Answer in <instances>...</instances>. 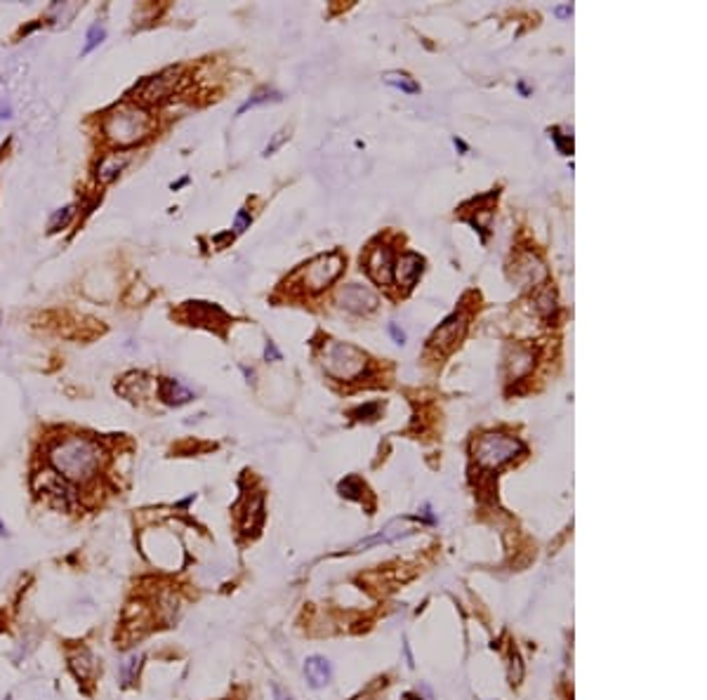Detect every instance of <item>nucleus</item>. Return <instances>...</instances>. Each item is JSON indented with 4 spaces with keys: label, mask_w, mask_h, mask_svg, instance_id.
Wrapping results in <instances>:
<instances>
[{
    "label": "nucleus",
    "mask_w": 707,
    "mask_h": 700,
    "mask_svg": "<svg viewBox=\"0 0 707 700\" xmlns=\"http://www.w3.org/2000/svg\"><path fill=\"white\" fill-rule=\"evenodd\" d=\"M50 467L69 483H88L104 462V448L90 436H64L50 448Z\"/></svg>",
    "instance_id": "obj_1"
},
{
    "label": "nucleus",
    "mask_w": 707,
    "mask_h": 700,
    "mask_svg": "<svg viewBox=\"0 0 707 700\" xmlns=\"http://www.w3.org/2000/svg\"><path fill=\"white\" fill-rule=\"evenodd\" d=\"M102 130L111 144L126 149L144 142L153 130V119L139 104L123 102L104 116Z\"/></svg>",
    "instance_id": "obj_2"
},
{
    "label": "nucleus",
    "mask_w": 707,
    "mask_h": 700,
    "mask_svg": "<svg viewBox=\"0 0 707 700\" xmlns=\"http://www.w3.org/2000/svg\"><path fill=\"white\" fill-rule=\"evenodd\" d=\"M370 358L354 344L330 340L324 347V370L337 382H356L368 373Z\"/></svg>",
    "instance_id": "obj_3"
},
{
    "label": "nucleus",
    "mask_w": 707,
    "mask_h": 700,
    "mask_svg": "<svg viewBox=\"0 0 707 700\" xmlns=\"http://www.w3.org/2000/svg\"><path fill=\"white\" fill-rule=\"evenodd\" d=\"M474 460L483 469H500L507 462H512L514 457H519L521 453H526V446L519 441L517 436L510 434H483L474 441Z\"/></svg>",
    "instance_id": "obj_4"
},
{
    "label": "nucleus",
    "mask_w": 707,
    "mask_h": 700,
    "mask_svg": "<svg viewBox=\"0 0 707 700\" xmlns=\"http://www.w3.org/2000/svg\"><path fill=\"white\" fill-rule=\"evenodd\" d=\"M344 264H347V259L342 257V252L319 255L300 269L302 288H305L307 293H321V290H326L330 283L337 281V276L342 274Z\"/></svg>",
    "instance_id": "obj_5"
},
{
    "label": "nucleus",
    "mask_w": 707,
    "mask_h": 700,
    "mask_svg": "<svg viewBox=\"0 0 707 700\" xmlns=\"http://www.w3.org/2000/svg\"><path fill=\"white\" fill-rule=\"evenodd\" d=\"M182 316L189 326H201L208 328V330L222 333L225 328L231 324L229 314L222 307L213 305V302H187L182 309Z\"/></svg>",
    "instance_id": "obj_6"
},
{
    "label": "nucleus",
    "mask_w": 707,
    "mask_h": 700,
    "mask_svg": "<svg viewBox=\"0 0 707 700\" xmlns=\"http://www.w3.org/2000/svg\"><path fill=\"white\" fill-rule=\"evenodd\" d=\"M464 333H467V314L455 312L453 316H448V319H446L436 330H434V335L429 337L427 347L434 351H439V354H448V351H453L457 344H460Z\"/></svg>",
    "instance_id": "obj_7"
},
{
    "label": "nucleus",
    "mask_w": 707,
    "mask_h": 700,
    "mask_svg": "<svg viewBox=\"0 0 707 700\" xmlns=\"http://www.w3.org/2000/svg\"><path fill=\"white\" fill-rule=\"evenodd\" d=\"M179 71L177 69H167L163 73H158V76H151V78H146L144 83L137 88V95L139 97H135L139 102V107H144V104H160V102H165L167 97L175 92L177 88V83H179Z\"/></svg>",
    "instance_id": "obj_8"
},
{
    "label": "nucleus",
    "mask_w": 707,
    "mask_h": 700,
    "mask_svg": "<svg viewBox=\"0 0 707 700\" xmlns=\"http://www.w3.org/2000/svg\"><path fill=\"white\" fill-rule=\"evenodd\" d=\"M365 274L373 278L380 286H392L394 283V252L387 245H375L365 255Z\"/></svg>",
    "instance_id": "obj_9"
},
{
    "label": "nucleus",
    "mask_w": 707,
    "mask_h": 700,
    "mask_svg": "<svg viewBox=\"0 0 707 700\" xmlns=\"http://www.w3.org/2000/svg\"><path fill=\"white\" fill-rule=\"evenodd\" d=\"M337 300L347 312L351 314H373L377 305H380V297H377L373 290L358 286V283H349L337 293Z\"/></svg>",
    "instance_id": "obj_10"
},
{
    "label": "nucleus",
    "mask_w": 707,
    "mask_h": 700,
    "mask_svg": "<svg viewBox=\"0 0 707 700\" xmlns=\"http://www.w3.org/2000/svg\"><path fill=\"white\" fill-rule=\"evenodd\" d=\"M423 271H425V259L420 255H415V252H406V255H401L399 262L394 264V276H396V281L406 288V293L418 283Z\"/></svg>",
    "instance_id": "obj_11"
},
{
    "label": "nucleus",
    "mask_w": 707,
    "mask_h": 700,
    "mask_svg": "<svg viewBox=\"0 0 707 700\" xmlns=\"http://www.w3.org/2000/svg\"><path fill=\"white\" fill-rule=\"evenodd\" d=\"M158 396H160V401L167 406H184L194 399V394H191L179 380H172V377H160Z\"/></svg>",
    "instance_id": "obj_12"
},
{
    "label": "nucleus",
    "mask_w": 707,
    "mask_h": 700,
    "mask_svg": "<svg viewBox=\"0 0 707 700\" xmlns=\"http://www.w3.org/2000/svg\"><path fill=\"white\" fill-rule=\"evenodd\" d=\"M305 677L309 681V686H314V689H324L328 681L333 679L330 662H328L326 658H321V655H312V658H307V662H305Z\"/></svg>",
    "instance_id": "obj_13"
},
{
    "label": "nucleus",
    "mask_w": 707,
    "mask_h": 700,
    "mask_svg": "<svg viewBox=\"0 0 707 700\" xmlns=\"http://www.w3.org/2000/svg\"><path fill=\"white\" fill-rule=\"evenodd\" d=\"M408 533H413V526H408L406 522H392L384 528L382 533H377V535L373 538H368V540H363V542H358L356 547V552L358 549H365V547H370V545H380V542H394V540H399V538L403 535H408Z\"/></svg>",
    "instance_id": "obj_14"
},
{
    "label": "nucleus",
    "mask_w": 707,
    "mask_h": 700,
    "mask_svg": "<svg viewBox=\"0 0 707 700\" xmlns=\"http://www.w3.org/2000/svg\"><path fill=\"white\" fill-rule=\"evenodd\" d=\"M535 363V349L531 347H514V354L510 358V375L512 377H524L533 370Z\"/></svg>",
    "instance_id": "obj_15"
},
{
    "label": "nucleus",
    "mask_w": 707,
    "mask_h": 700,
    "mask_svg": "<svg viewBox=\"0 0 707 700\" xmlns=\"http://www.w3.org/2000/svg\"><path fill=\"white\" fill-rule=\"evenodd\" d=\"M69 665H71V670L73 674L80 679V681H85V679H90L92 674H95V658H92V653L88 651V648H78L76 653H71L69 655Z\"/></svg>",
    "instance_id": "obj_16"
},
{
    "label": "nucleus",
    "mask_w": 707,
    "mask_h": 700,
    "mask_svg": "<svg viewBox=\"0 0 707 700\" xmlns=\"http://www.w3.org/2000/svg\"><path fill=\"white\" fill-rule=\"evenodd\" d=\"M262 522H264V498H262V493H257L255 498L248 503L245 519H243V533H257Z\"/></svg>",
    "instance_id": "obj_17"
},
{
    "label": "nucleus",
    "mask_w": 707,
    "mask_h": 700,
    "mask_svg": "<svg viewBox=\"0 0 707 700\" xmlns=\"http://www.w3.org/2000/svg\"><path fill=\"white\" fill-rule=\"evenodd\" d=\"M128 165V156H118V153H109L107 158H102V163H99V168H97V177L102 179V182H111L114 177H118V172H121L123 168Z\"/></svg>",
    "instance_id": "obj_18"
},
{
    "label": "nucleus",
    "mask_w": 707,
    "mask_h": 700,
    "mask_svg": "<svg viewBox=\"0 0 707 700\" xmlns=\"http://www.w3.org/2000/svg\"><path fill=\"white\" fill-rule=\"evenodd\" d=\"M519 271L521 274H526V281L533 283V286L547 278V269H545V266L538 262L533 255H524L519 259Z\"/></svg>",
    "instance_id": "obj_19"
},
{
    "label": "nucleus",
    "mask_w": 707,
    "mask_h": 700,
    "mask_svg": "<svg viewBox=\"0 0 707 700\" xmlns=\"http://www.w3.org/2000/svg\"><path fill=\"white\" fill-rule=\"evenodd\" d=\"M382 80L387 85H392V88L396 90H401V92H408V95H418L420 92V85L415 83V80L408 76V73H401V71H387L382 76Z\"/></svg>",
    "instance_id": "obj_20"
},
{
    "label": "nucleus",
    "mask_w": 707,
    "mask_h": 700,
    "mask_svg": "<svg viewBox=\"0 0 707 700\" xmlns=\"http://www.w3.org/2000/svg\"><path fill=\"white\" fill-rule=\"evenodd\" d=\"M139 667H142V655L139 653H130L128 658L121 662V670H118L123 684H126V686L132 684V681L137 679V674H139Z\"/></svg>",
    "instance_id": "obj_21"
},
{
    "label": "nucleus",
    "mask_w": 707,
    "mask_h": 700,
    "mask_svg": "<svg viewBox=\"0 0 707 700\" xmlns=\"http://www.w3.org/2000/svg\"><path fill=\"white\" fill-rule=\"evenodd\" d=\"M73 215H76V206H66V208L57 210V213L52 215V220H50V234H57V231H61V229L69 227Z\"/></svg>",
    "instance_id": "obj_22"
},
{
    "label": "nucleus",
    "mask_w": 707,
    "mask_h": 700,
    "mask_svg": "<svg viewBox=\"0 0 707 700\" xmlns=\"http://www.w3.org/2000/svg\"><path fill=\"white\" fill-rule=\"evenodd\" d=\"M278 99H281V95H278V92H269V90L257 92L255 97H250V99H248V102L243 104V107L238 109V116H241V114H245L248 109H255V107H259V104H266V102H278Z\"/></svg>",
    "instance_id": "obj_23"
},
{
    "label": "nucleus",
    "mask_w": 707,
    "mask_h": 700,
    "mask_svg": "<svg viewBox=\"0 0 707 700\" xmlns=\"http://www.w3.org/2000/svg\"><path fill=\"white\" fill-rule=\"evenodd\" d=\"M104 38H107V31H104L102 24H92L88 31V43H85V47H83V54H90Z\"/></svg>",
    "instance_id": "obj_24"
},
{
    "label": "nucleus",
    "mask_w": 707,
    "mask_h": 700,
    "mask_svg": "<svg viewBox=\"0 0 707 700\" xmlns=\"http://www.w3.org/2000/svg\"><path fill=\"white\" fill-rule=\"evenodd\" d=\"M340 493L347 495V498H361V493H363V483L358 481V479H344L342 483H340Z\"/></svg>",
    "instance_id": "obj_25"
},
{
    "label": "nucleus",
    "mask_w": 707,
    "mask_h": 700,
    "mask_svg": "<svg viewBox=\"0 0 707 700\" xmlns=\"http://www.w3.org/2000/svg\"><path fill=\"white\" fill-rule=\"evenodd\" d=\"M252 225V215L248 213V208H241L238 213H236V220H234V236H238V234H243L245 229H250Z\"/></svg>",
    "instance_id": "obj_26"
},
{
    "label": "nucleus",
    "mask_w": 707,
    "mask_h": 700,
    "mask_svg": "<svg viewBox=\"0 0 707 700\" xmlns=\"http://www.w3.org/2000/svg\"><path fill=\"white\" fill-rule=\"evenodd\" d=\"M549 137L552 142L556 144V149L563 153V156H568V153H573V139L566 137V139H561V135H559V130H549Z\"/></svg>",
    "instance_id": "obj_27"
},
{
    "label": "nucleus",
    "mask_w": 707,
    "mask_h": 700,
    "mask_svg": "<svg viewBox=\"0 0 707 700\" xmlns=\"http://www.w3.org/2000/svg\"><path fill=\"white\" fill-rule=\"evenodd\" d=\"M377 411H380V404H365L361 408H356V411H351V415H354V418H358V420H363V418L368 420V415H370V418H375Z\"/></svg>",
    "instance_id": "obj_28"
},
{
    "label": "nucleus",
    "mask_w": 707,
    "mask_h": 700,
    "mask_svg": "<svg viewBox=\"0 0 707 700\" xmlns=\"http://www.w3.org/2000/svg\"><path fill=\"white\" fill-rule=\"evenodd\" d=\"M264 358H266V361H281V358H283V356H281V351L276 349V344L271 342V340L264 344Z\"/></svg>",
    "instance_id": "obj_29"
},
{
    "label": "nucleus",
    "mask_w": 707,
    "mask_h": 700,
    "mask_svg": "<svg viewBox=\"0 0 707 700\" xmlns=\"http://www.w3.org/2000/svg\"><path fill=\"white\" fill-rule=\"evenodd\" d=\"M285 137H288V135H285V132H278V135H276V137H274V139H271V144H269V146H266V149H264V156H269V153H274V151H276V149H278V146H281V144H283V139H285Z\"/></svg>",
    "instance_id": "obj_30"
},
{
    "label": "nucleus",
    "mask_w": 707,
    "mask_h": 700,
    "mask_svg": "<svg viewBox=\"0 0 707 700\" xmlns=\"http://www.w3.org/2000/svg\"><path fill=\"white\" fill-rule=\"evenodd\" d=\"M389 335L394 337V342H396V344H403V342H406V333H403L396 324H389Z\"/></svg>",
    "instance_id": "obj_31"
},
{
    "label": "nucleus",
    "mask_w": 707,
    "mask_h": 700,
    "mask_svg": "<svg viewBox=\"0 0 707 700\" xmlns=\"http://www.w3.org/2000/svg\"><path fill=\"white\" fill-rule=\"evenodd\" d=\"M227 241H234V234H231V231H227V234H217V236L213 238V243L222 248V245L227 243Z\"/></svg>",
    "instance_id": "obj_32"
},
{
    "label": "nucleus",
    "mask_w": 707,
    "mask_h": 700,
    "mask_svg": "<svg viewBox=\"0 0 707 700\" xmlns=\"http://www.w3.org/2000/svg\"><path fill=\"white\" fill-rule=\"evenodd\" d=\"M0 119H3V121L12 119V109H10V104H8V102H3V99H0Z\"/></svg>",
    "instance_id": "obj_33"
},
{
    "label": "nucleus",
    "mask_w": 707,
    "mask_h": 700,
    "mask_svg": "<svg viewBox=\"0 0 707 700\" xmlns=\"http://www.w3.org/2000/svg\"><path fill=\"white\" fill-rule=\"evenodd\" d=\"M554 15L556 17H570V15H573V8H570V5H563V8H556L554 10Z\"/></svg>",
    "instance_id": "obj_34"
},
{
    "label": "nucleus",
    "mask_w": 707,
    "mask_h": 700,
    "mask_svg": "<svg viewBox=\"0 0 707 700\" xmlns=\"http://www.w3.org/2000/svg\"><path fill=\"white\" fill-rule=\"evenodd\" d=\"M453 144H455V149H457V151H460V153H467V151H469V146L464 144V142H462L460 137H453Z\"/></svg>",
    "instance_id": "obj_35"
},
{
    "label": "nucleus",
    "mask_w": 707,
    "mask_h": 700,
    "mask_svg": "<svg viewBox=\"0 0 707 700\" xmlns=\"http://www.w3.org/2000/svg\"><path fill=\"white\" fill-rule=\"evenodd\" d=\"M274 693H276V698H278V700H293L290 696H285V693H283L281 689H278V686H274Z\"/></svg>",
    "instance_id": "obj_36"
},
{
    "label": "nucleus",
    "mask_w": 707,
    "mask_h": 700,
    "mask_svg": "<svg viewBox=\"0 0 707 700\" xmlns=\"http://www.w3.org/2000/svg\"><path fill=\"white\" fill-rule=\"evenodd\" d=\"M517 88H519V92H521V95H526V97H529V95H531V90H529V88H526V85H524V80H519V85H517Z\"/></svg>",
    "instance_id": "obj_37"
},
{
    "label": "nucleus",
    "mask_w": 707,
    "mask_h": 700,
    "mask_svg": "<svg viewBox=\"0 0 707 700\" xmlns=\"http://www.w3.org/2000/svg\"><path fill=\"white\" fill-rule=\"evenodd\" d=\"M187 182H189V177L179 179V182H177V184H172V191H175V189H179V187H184V184H187Z\"/></svg>",
    "instance_id": "obj_38"
},
{
    "label": "nucleus",
    "mask_w": 707,
    "mask_h": 700,
    "mask_svg": "<svg viewBox=\"0 0 707 700\" xmlns=\"http://www.w3.org/2000/svg\"><path fill=\"white\" fill-rule=\"evenodd\" d=\"M0 535H8V531H5V524L0 522Z\"/></svg>",
    "instance_id": "obj_39"
}]
</instances>
